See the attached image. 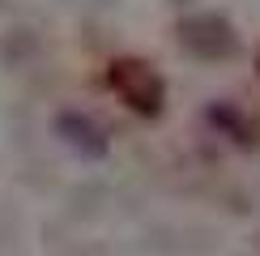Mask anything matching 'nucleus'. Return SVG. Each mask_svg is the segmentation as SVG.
Listing matches in <instances>:
<instances>
[{"mask_svg":"<svg viewBox=\"0 0 260 256\" xmlns=\"http://www.w3.org/2000/svg\"><path fill=\"white\" fill-rule=\"evenodd\" d=\"M111 85L120 90V99L133 107V111L158 115V107H162V81H158V73L149 69V64H141V60L111 64Z\"/></svg>","mask_w":260,"mask_h":256,"instance_id":"obj_1","label":"nucleus"},{"mask_svg":"<svg viewBox=\"0 0 260 256\" xmlns=\"http://www.w3.org/2000/svg\"><path fill=\"white\" fill-rule=\"evenodd\" d=\"M60 128L69 133V141L77 145V149H85V154H103V149H107V141L99 137V128H94L90 120H77V115H64V120H60Z\"/></svg>","mask_w":260,"mask_h":256,"instance_id":"obj_2","label":"nucleus"}]
</instances>
